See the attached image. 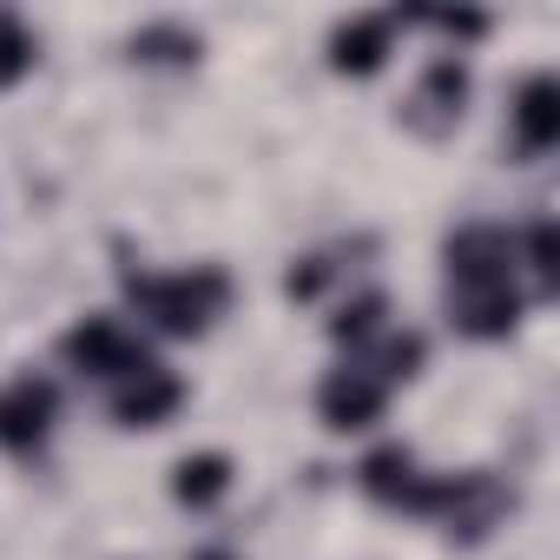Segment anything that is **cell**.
Masks as SVG:
<instances>
[{
	"label": "cell",
	"instance_id": "cell-16",
	"mask_svg": "<svg viewBox=\"0 0 560 560\" xmlns=\"http://www.w3.org/2000/svg\"><path fill=\"white\" fill-rule=\"evenodd\" d=\"M34 67H40V34L27 27V14L0 8V93H8V86H21Z\"/></svg>",
	"mask_w": 560,
	"mask_h": 560
},
{
	"label": "cell",
	"instance_id": "cell-11",
	"mask_svg": "<svg viewBox=\"0 0 560 560\" xmlns=\"http://www.w3.org/2000/svg\"><path fill=\"white\" fill-rule=\"evenodd\" d=\"M508 139H514L521 159H547L560 145V80L547 67H534L514 86V100H508Z\"/></svg>",
	"mask_w": 560,
	"mask_h": 560
},
{
	"label": "cell",
	"instance_id": "cell-8",
	"mask_svg": "<svg viewBox=\"0 0 560 560\" xmlns=\"http://www.w3.org/2000/svg\"><path fill=\"white\" fill-rule=\"evenodd\" d=\"M508 514V488L501 475L488 468H442V488H435V527H448V540H488Z\"/></svg>",
	"mask_w": 560,
	"mask_h": 560
},
{
	"label": "cell",
	"instance_id": "cell-17",
	"mask_svg": "<svg viewBox=\"0 0 560 560\" xmlns=\"http://www.w3.org/2000/svg\"><path fill=\"white\" fill-rule=\"evenodd\" d=\"M330 284H343V264H337V250L291 257V270H284V298H298V304H317Z\"/></svg>",
	"mask_w": 560,
	"mask_h": 560
},
{
	"label": "cell",
	"instance_id": "cell-15",
	"mask_svg": "<svg viewBox=\"0 0 560 560\" xmlns=\"http://www.w3.org/2000/svg\"><path fill=\"white\" fill-rule=\"evenodd\" d=\"M126 47H132V60H145V67H191L205 40H198V27H185V21H145Z\"/></svg>",
	"mask_w": 560,
	"mask_h": 560
},
{
	"label": "cell",
	"instance_id": "cell-12",
	"mask_svg": "<svg viewBox=\"0 0 560 560\" xmlns=\"http://www.w3.org/2000/svg\"><path fill=\"white\" fill-rule=\"evenodd\" d=\"M231 488H237V462H231L224 448H191V455L172 462V501H178L185 514H211V508H224Z\"/></svg>",
	"mask_w": 560,
	"mask_h": 560
},
{
	"label": "cell",
	"instance_id": "cell-4",
	"mask_svg": "<svg viewBox=\"0 0 560 560\" xmlns=\"http://www.w3.org/2000/svg\"><path fill=\"white\" fill-rule=\"evenodd\" d=\"M468 100H475V73H468V60H462V54H429V67H422L416 86L402 93V113H396V119H402V132L442 145V139L462 132Z\"/></svg>",
	"mask_w": 560,
	"mask_h": 560
},
{
	"label": "cell",
	"instance_id": "cell-2",
	"mask_svg": "<svg viewBox=\"0 0 560 560\" xmlns=\"http://www.w3.org/2000/svg\"><path fill=\"white\" fill-rule=\"evenodd\" d=\"M237 304V277L224 264H172V270H126V317L145 337L198 343Z\"/></svg>",
	"mask_w": 560,
	"mask_h": 560
},
{
	"label": "cell",
	"instance_id": "cell-3",
	"mask_svg": "<svg viewBox=\"0 0 560 560\" xmlns=\"http://www.w3.org/2000/svg\"><path fill=\"white\" fill-rule=\"evenodd\" d=\"M60 363H67L80 383L113 389V383L139 376V370L159 363V357H152V337H145L126 311H93V317H80V324L60 337Z\"/></svg>",
	"mask_w": 560,
	"mask_h": 560
},
{
	"label": "cell",
	"instance_id": "cell-10",
	"mask_svg": "<svg viewBox=\"0 0 560 560\" xmlns=\"http://www.w3.org/2000/svg\"><path fill=\"white\" fill-rule=\"evenodd\" d=\"M185 376L172 370V363H145L139 376H126V383H113L106 389V416L119 422V429H165V422H178V409H185Z\"/></svg>",
	"mask_w": 560,
	"mask_h": 560
},
{
	"label": "cell",
	"instance_id": "cell-14",
	"mask_svg": "<svg viewBox=\"0 0 560 560\" xmlns=\"http://www.w3.org/2000/svg\"><path fill=\"white\" fill-rule=\"evenodd\" d=\"M514 257H521V277H527V298L547 304L560 291V237H553V218H534L514 231Z\"/></svg>",
	"mask_w": 560,
	"mask_h": 560
},
{
	"label": "cell",
	"instance_id": "cell-5",
	"mask_svg": "<svg viewBox=\"0 0 560 560\" xmlns=\"http://www.w3.org/2000/svg\"><path fill=\"white\" fill-rule=\"evenodd\" d=\"M60 435V383L40 370H14L0 383V455L8 462H40Z\"/></svg>",
	"mask_w": 560,
	"mask_h": 560
},
{
	"label": "cell",
	"instance_id": "cell-7",
	"mask_svg": "<svg viewBox=\"0 0 560 560\" xmlns=\"http://www.w3.org/2000/svg\"><path fill=\"white\" fill-rule=\"evenodd\" d=\"M389 383L370 370V363H357V357H337L324 376H317V422L330 429V435H370L383 416H389Z\"/></svg>",
	"mask_w": 560,
	"mask_h": 560
},
{
	"label": "cell",
	"instance_id": "cell-18",
	"mask_svg": "<svg viewBox=\"0 0 560 560\" xmlns=\"http://www.w3.org/2000/svg\"><path fill=\"white\" fill-rule=\"evenodd\" d=\"M191 560H237V553H231V547H198Z\"/></svg>",
	"mask_w": 560,
	"mask_h": 560
},
{
	"label": "cell",
	"instance_id": "cell-1",
	"mask_svg": "<svg viewBox=\"0 0 560 560\" xmlns=\"http://www.w3.org/2000/svg\"><path fill=\"white\" fill-rule=\"evenodd\" d=\"M527 277L514 257V224L468 218L442 237V317L468 343H501L527 317Z\"/></svg>",
	"mask_w": 560,
	"mask_h": 560
},
{
	"label": "cell",
	"instance_id": "cell-6",
	"mask_svg": "<svg viewBox=\"0 0 560 560\" xmlns=\"http://www.w3.org/2000/svg\"><path fill=\"white\" fill-rule=\"evenodd\" d=\"M357 488L383 508V514H409V521H429L435 514V488H442V468H422V455L409 442H383L357 462Z\"/></svg>",
	"mask_w": 560,
	"mask_h": 560
},
{
	"label": "cell",
	"instance_id": "cell-9",
	"mask_svg": "<svg viewBox=\"0 0 560 560\" xmlns=\"http://www.w3.org/2000/svg\"><path fill=\"white\" fill-rule=\"evenodd\" d=\"M396 40H402V14H350L330 27L324 54H330V73L337 80H376L389 60H396Z\"/></svg>",
	"mask_w": 560,
	"mask_h": 560
},
{
	"label": "cell",
	"instance_id": "cell-13",
	"mask_svg": "<svg viewBox=\"0 0 560 560\" xmlns=\"http://www.w3.org/2000/svg\"><path fill=\"white\" fill-rule=\"evenodd\" d=\"M389 324H396V311H389L383 291H350V298L337 304V317H330V343H337L343 357H357V350H370Z\"/></svg>",
	"mask_w": 560,
	"mask_h": 560
}]
</instances>
